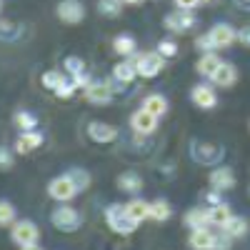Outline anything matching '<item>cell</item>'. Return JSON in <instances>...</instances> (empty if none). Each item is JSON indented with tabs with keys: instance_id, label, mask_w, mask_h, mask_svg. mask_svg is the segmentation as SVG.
Wrapping results in <instances>:
<instances>
[{
	"instance_id": "39",
	"label": "cell",
	"mask_w": 250,
	"mask_h": 250,
	"mask_svg": "<svg viewBox=\"0 0 250 250\" xmlns=\"http://www.w3.org/2000/svg\"><path fill=\"white\" fill-rule=\"evenodd\" d=\"M208 200H210L213 205H218V203H223V200H220V195H218V190H215V193H210V195H208Z\"/></svg>"
},
{
	"instance_id": "28",
	"label": "cell",
	"mask_w": 250,
	"mask_h": 250,
	"mask_svg": "<svg viewBox=\"0 0 250 250\" xmlns=\"http://www.w3.org/2000/svg\"><path fill=\"white\" fill-rule=\"evenodd\" d=\"M35 115L33 113H25V110H20L18 115H15V125H18V128L20 130H23V133H28V130H33L35 128Z\"/></svg>"
},
{
	"instance_id": "35",
	"label": "cell",
	"mask_w": 250,
	"mask_h": 250,
	"mask_svg": "<svg viewBox=\"0 0 250 250\" xmlns=\"http://www.w3.org/2000/svg\"><path fill=\"white\" fill-rule=\"evenodd\" d=\"M195 45H198V50H203V53H213V45H210V40H208V35L195 38Z\"/></svg>"
},
{
	"instance_id": "38",
	"label": "cell",
	"mask_w": 250,
	"mask_h": 250,
	"mask_svg": "<svg viewBox=\"0 0 250 250\" xmlns=\"http://www.w3.org/2000/svg\"><path fill=\"white\" fill-rule=\"evenodd\" d=\"M238 40H240L245 48H250V25H245V28L238 30Z\"/></svg>"
},
{
	"instance_id": "11",
	"label": "cell",
	"mask_w": 250,
	"mask_h": 250,
	"mask_svg": "<svg viewBox=\"0 0 250 250\" xmlns=\"http://www.w3.org/2000/svg\"><path fill=\"white\" fill-rule=\"evenodd\" d=\"M130 125H133V130H135V133H140V135H150V133H155V128H158V118L150 115V113H145V110L140 108L138 113H133Z\"/></svg>"
},
{
	"instance_id": "22",
	"label": "cell",
	"mask_w": 250,
	"mask_h": 250,
	"mask_svg": "<svg viewBox=\"0 0 250 250\" xmlns=\"http://www.w3.org/2000/svg\"><path fill=\"white\" fill-rule=\"evenodd\" d=\"M40 143H43V135L35 133V130H28V133H23V135L18 138L15 150H18V153H30V150L40 148Z\"/></svg>"
},
{
	"instance_id": "16",
	"label": "cell",
	"mask_w": 250,
	"mask_h": 250,
	"mask_svg": "<svg viewBox=\"0 0 250 250\" xmlns=\"http://www.w3.org/2000/svg\"><path fill=\"white\" fill-rule=\"evenodd\" d=\"M193 155H195V160L198 163H205V165H213V163H218L220 158H223V150L218 148V145H203V143H198L195 148H193Z\"/></svg>"
},
{
	"instance_id": "6",
	"label": "cell",
	"mask_w": 250,
	"mask_h": 250,
	"mask_svg": "<svg viewBox=\"0 0 250 250\" xmlns=\"http://www.w3.org/2000/svg\"><path fill=\"white\" fill-rule=\"evenodd\" d=\"M208 40H210V45L213 50L215 48H230L235 40H238V30L233 25H228V23H218L210 28V33H208Z\"/></svg>"
},
{
	"instance_id": "10",
	"label": "cell",
	"mask_w": 250,
	"mask_h": 250,
	"mask_svg": "<svg viewBox=\"0 0 250 250\" xmlns=\"http://www.w3.org/2000/svg\"><path fill=\"white\" fill-rule=\"evenodd\" d=\"M85 98L95 105H105V103L113 100V85L110 83H90L85 88Z\"/></svg>"
},
{
	"instance_id": "2",
	"label": "cell",
	"mask_w": 250,
	"mask_h": 250,
	"mask_svg": "<svg viewBox=\"0 0 250 250\" xmlns=\"http://www.w3.org/2000/svg\"><path fill=\"white\" fill-rule=\"evenodd\" d=\"M133 65H135V73L140 78H155L163 70V65H165V58L158 55L155 50L153 53H138L133 58Z\"/></svg>"
},
{
	"instance_id": "24",
	"label": "cell",
	"mask_w": 250,
	"mask_h": 250,
	"mask_svg": "<svg viewBox=\"0 0 250 250\" xmlns=\"http://www.w3.org/2000/svg\"><path fill=\"white\" fill-rule=\"evenodd\" d=\"M185 225L190 228V230H198V228H208L210 220H208V210L205 208H193V210L185 213Z\"/></svg>"
},
{
	"instance_id": "31",
	"label": "cell",
	"mask_w": 250,
	"mask_h": 250,
	"mask_svg": "<svg viewBox=\"0 0 250 250\" xmlns=\"http://www.w3.org/2000/svg\"><path fill=\"white\" fill-rule=\"evenodd\" d=\"M155 53L163 55L165 60H168V58H175V55H178V43H175V40H160Z\"/></svg>"
},
{
	"instance_id": "13",
	"label": "cell",
	"mask_w": 250,
	"mask_h": 250,
	"mask_svg": "<svg viewBox=\"0 0 250 250\" xmlns=\"http://www.w3.org/2000/svg\"><path fill=\"white\" fill-rule=\"evenodd\" d=\"M215 238L210 228H198V230H190V248L193 250H213L215 248Z\"/></svg>"
},
{
	"instance_id": "40",
	"label": "cell",
	"mask_w": 250,
	"mask_h": 250,
	"mask_svg": "<svg viewBox=\"0 0 250 250\" xmlns=\"http://www.w3.org/2000/svg\"><path fill=\"white\" fill-rule=\"evenodd\" d=\"M20 250H43L40 245H25V248H20Z\"/></svg>"
},
{
	"instance_id": "25",
	"label": "cell",
	"mask_w": 250,
	"mask_h": 250,
	"mask_svg": "<svg viewBox=\"0 0 250 250\" xmlns=\"http://www.w3.org/2000/svg\"><path fill=\"white\" fill-rule=\"evenodd\" d=\"M230 215L233 213H230V205L228 203H218V205H213L210 210H208V220H210V225H218V228H223Z\"/></svg>"
},
{
	"instance_id": "23",
	"label": "cell",
	"mask_w": 250,
	"mask_h": 250,
	"mask_svg": "<svg viewBox=\"0 0 250 250\" xmlns=\"http://www.w3.org/2000/svg\"><path fill=\"white\" fill-rule=\"evenodd\" d=\"M135 65H133V60H123V62H118V65L113 68V78L118 80V83H123V85H130V83L135 80Z\"/></svg>"
},
{
	"instance_id": "41",
	"label": "cell",
	"mask_w": 250,
	"mask_h": 250,
	"mask_svg": "<svg viewBox=\"0 0 250 250\" xmlns=\"http://www.w3.org/2000/svg\"><path fill=\"white\" fill-rule=\"evenodd\" d=\"M123 5H135V3H140V0H120Z\"/></svg>"
},
{
	"instance_id": "37",
	"label": "cell",
	"mask_w": 250,
	"mask_h": 250,
	"mask_svg": "<svg viewBox=\"0 0 250 250\" xmlns=\"http://www.w3.org/2000/svg\"><path fill=\"white\" fill-rule=\"evenodd\" d=\"M175 5H178L180 10H193V8L200 5V0H175Z\"/></svg>"
},
{
	"instance_id": "5",
	"label": "cell",
	"mask_w": 250,
	"mask_h": 250,
	"mask_svg": "<svg viewBox=\"0 0 250 250\" xmlns=\"http://www.w3.org/2000/svg\"><path fill=\"white\" fill-rule=\"evenodd\" d=\"M48 195H50L53 200H58V203H68V200H73V198L78 195V185H75L73 178L65 173V175H60V178L50 180Z\"/></svg>"
},
{
	"instance_id": "20",
	"label": "cell",
	"mask_w": 250,
	"mask_h": 250,
	"mask_svg": "<svg viewBox=\"0 0 250 250\" xmlns=\"http://www.w3.org/2000/svg\"><path fill=\"white\" fill-rule=\"evenodd\" d=\"M125 210H128V215L140 225L143 220L150 218V203H145V200L135 198V200H130V203H125Z\"/></svg>"
},
{
	"instance_id": "36",
	"label": "cell",
	"mask_w": 250,
	"mask_h": 250,
	"mask_svg": "<svg viewBox=\"0 0 250 250\" xmlns=\"http://www.w3.org/2000/svg\"><path fill=\"white\" fill-rule=\"evenodd\" d=\"M73 90H75L73 83H62V85L55 90V95H58V98H70V95H73Z\"/></svg>"
},
{
	"instance_id": "3",
	"label": "cell",
	"mask_w": 250,
	"mask_h": 250,
	"mask_svg": "<svg viewBox=\"0 0 250 250\" xmlns=\"http://www.w3.org/2000/svg\"><path fill=\"white\" fill-rule=\"evenodd\" d=\"M50 220H53V225L58 228V230H62V233H75L78 228H80V213L75 210V208H70V205H58L55 210H53V215H50Z\"/></svg>"
},
{
	"instance_id": "9",
	"label": "cell",
	"mask_w": 250,
	"mask_h": 250,
	"mask_svg": "<svg viewBox=\"0 0 250 250\" xmlns=\"http://www.w3.org/2000/svg\"><path fill=\"white\" fill-rule=\"evenodd\" d=\"M190 100L203 110H213L218 105V95H215V90L210 85H195L190 90Z\"/></svg>"
},
{
	"instance_id": "30",
	"label": "cell",
	"mask_w": 250,
	"mask_h": 250,
	"mask_svg": "<svg viewBox=\"0 0 250 250\" xmlns=\"http://www.w3.org/2000/svg\"><path fill=\"white\" fill-rule=\"evenodd\" d=\"M62 83H65V78H62V73H58V70H48V73L43 75V85L50 88V90H58Z\"/></svg>"
},
{
	"instance_id": "29",
	"label": "cell",
	"mask_w": 250,
	"mask_h": 250,
	"mask_svg": "<svg viewBox=\"0 0 250 250\" xmlns=\"http://www.w3.org/2000/svg\"><path fill=\"white\" fill-rule=\"evenodd\" d=\"M120 8H123L120 0H100V3H98V10H100L103 15H108V18L120 15Z\"/></svg>"
},
{
	"instance_id": "18",
	"label": "cell",
	"mask_w": 250,
	"mask_h": 250,
	"mask_svg": "<svg viewBox=\"0 0 250 250\" xmlns=\"http://www.w3.org/2000/svg\"><path fill=\"white\" fill-rule=\"evenodd\" d=\"M143 110L160 118V115L168 113V100H165V95H160V93H153V95H148L143 100Z\"/></svg>"
},
{
	"instance_id": "4",
	"label": "cell",
	"mask_w": 250,
	"mask_h": 250,
	"mask_svg": "<svg viewBox=\"0 0 250 250\" xmlns=\"http://www.w3.org/2000/svg\"><path fill=\"white\" fill-rule=\"evenodd\" d=\"M10 238L15 245L20 248H25V245H38L40 240V230H38V225L33 220H18L13 225V230H10Z\"/></svg>"
},
{
	"instance_id": "21",
	"label": "cell",
	"mask_w": 250,
	"mask_h": 250,
	"mask_svg": "<svg viewBox=\"0 0 250 250\" xmlns=\"http://www.w3.org/2000/svg\"><path fill=\"white\" fill-rule=\"evenodd\" d=\"M220 58L215 55V53H203V58L198 60V65H195V70L200 73V75H205V78H213L215 75V70L220 68Z\"/></svg>"
},
{
	"instance_id": "26",
	"label": "cell",
	"mask_w": 250,
	"mask_h": 250,
	"mask_svg": "<svg viewBox=\"0 0 250 250\" xmlns=\"http://www.w3.org/2000/svg\"><path fill=\"white\" fill-rule=\"evenodd\" d=\"M113 50L118 53V55H133L135 53V38L133 35H118L115 40H113Z\"/></svg>"
},
{
	"instance_id": "33",
	"label": "cell",
	"mask_w": 250,
	"mask_h": 250,
	"mask_svg": "<svg viewBox=\"0 0 250 250\" xmlns=\"http://www.w3.org/2000/svg\"><path fill=\"white\" fill-rule=\"evenodd\" d=\"M68 175H70L73 183L78 185V190H83V188H88V185H90V175H88L85 170H80V168H73Z\"/></svg>"
},
{
	"instance_id": "15",
	"label": "cell",
	"mask_w": 250,
	"mask_h": 250,
	"mask_svg": "<svg viewBox=\"0 0 250 250\" xmlns=\"http://www.w3.org/2000/svg\"><path fill=\"white\" fill-rule=\"evenodd\" d=\"M210 80L215 83V85H220V88H233L235 80H238V70H235L233 62H220V68L215 70V75Z\"/></svg>"
},
{
	"instance_id": "19",
	"label": "cell",
	"mask_w": 250,
	"mask_h": 250,
	"mask_svg": "<svg viewBox=\"0 0 250 250\" xmlns=\"http://www.w3.org/2000/svg\"><path fill=\"white\" fill-rule=\"evenodd\" d=\"M118 188H120V190H125V193H130V195H138L143 190V178L138 173L128 170V173L118 175Z\"/></svg>"
},
{
	"instance_id": "34",
	"label": "cell",
	"mask_w": 250,
	"mask_h": 250,
	"mask_svg": "<svg viewBox=\"0 0 250 250\" xmlns=\"http://www.w3.org/2000/svg\"><path fill=\"white\" fill-rule=\"evenodd\" d=\"M10 165H13V155L5 148H0V170H8Z\"/></svg>"
},
{
	"instance_id": "12",
	"label": "cell",
	"mask_w": 250,
	"mask_h": 250,
	"mask_svg": "<svg viewBox=\"0 0 250 250\" xmlns=\"http://www.w3.org/2000/svg\"><path fill=\"white\" fill-rule=\"evenodd\" d=\"M88 138L90 140H95V143H113L115 138H118V130L113 128V125H108V123H100V120H95V123H90L88 125Z\"/></svg>"
},
{
	"instance_id": "14",
	"label": "cell",
	"mask_w": 250,
	"mask_h": 250,
	"mask_svg": "<svg viewBox=\"0 0 250 250\" xmlns=\"http://www.w3.org/2000/svg\"><path fill=\"white\" fill-rule=\"evenodd\" d=\"M210 185H213V190H230V188H235V173L228 165L215 168L210 173Z\"/></svg>"
},
{
	"instance_id": "8",
	"label": "cell",
	"mask_w": 250,
	"mask_h": 250,
	"mask_svg": "<svg viewBox=\"0 0 250 250\" xmlns=\"http://www.w3.org/2000/svg\"><path fill=\"white\" fill-rule=\"evenodd\" d=\"M58 18L68 25H75L85 18V8H83L80 0H62V3L58 5Z\"/></svg>"
},
{
	"instance_id": "32",
	"label": "cell",
	"mask_w": 250,
	"mask_h": 250,
	"mask_svg": "<svg viewBox=\"0 0 250 250\" xmlns=\"http://www.w3.org/2000/svg\"><path fill=\"white\" fill-rule=\"evenodd\" d=\"M15 220V208L8 200H0V225H10Z\"/></svg>"
},
{
	"instance_id": "1",
	"label": "cell",
	"mask_w": 250,
	"mask_h": 250,
	"mask_svg": "<svg viewBox=\"0 0 250 250\" xmlns=\"http://www.w3.org/2000/svg\"><path fill=\"white\" fill-rule=\"evenodd\" d=\"M105 223L110 225V230L118 233V235H133L138 230V223L128 215L125 205H120V203H113L105 210Z\"/></svg>"
},
{
	"instance_id": "7",
	"label": "cell",
	"mask_w": 250,
	"mask_h": 250,
	"mask_svg": "<svg viewBox=\"0 0 250 250\" xmlns=\"http://www.w3.org/2000/svg\"><path fill=\"white\" fill-rule=\"evenodd\" d=\"M165 28L168 30H173V33H185V30H190L193 25H195V15L190 13V10H173V13H168L165 15Z\"/></svg>"
},
{
	"instance_id": "17",
	"label": "cell",
	"mask_w": 250,
	"mask_h": 250,
	"mask_svg": "<svg viewBox=\"0 0 250 250\" xmlns=\"http://www.w3.org/2000/svg\"><path fill=\"white\" fill-rule=\"evenodd\" d=\"M220 230H223L225 238H230V240L243 238V235H248V220L240 218V215H230V218H228V223L220 228Z\"/></svg>"
},
{
	"instance_id": "27",
	"label": "cell",
	"mask_w": 250,
	"mask_h": 250,
	"mask_svg": "<svg viewBox=\"0 0 250 250\" xmlns=\"http://www.w3.org/2000/svg\"><path fill=\"white\" fill-rule=\"evenodd\" d=\"M170 215H173V208H170L168 200H153L150 203V218L153 220L163 223V220H168Z\"/></svg>"
}]
</instances>
